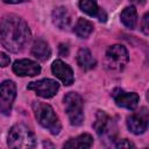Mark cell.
<instances>
[{
	"mask_svg": "<svg viewBox=\"0 0 149 149\" xmlns=\"http://www.w3.org/2000/svg\"><path fill=\"white\" fill-rule=\"evenodd\" d=\"M31 33L27 22L15 15H5L0 21V40L10 52H20L30 41Z\"/></svg>",
	"mask_w": 149,
	"mask_h": 149,
	"instance_id": "6da1fadb",
	"label": "cell"
},
{
	"mask_svg": "<svg viewBox=\"0 0 149 149\" xmlns=\"http://www.w3.org/2000/svg\"><path fill=\"white\" fill-rule=\"evenodd\" d=\"M31 107H33L35 118L37 119L38 123L42 127L48 129L52 135L59 134L62 129L61 121L56 115L54 108L49 104H45L42 101H34Z\"/></svg>",
	"mask_w": 149,
	"mask_h": 149,
	"instance_id": "7a4b0ae2",
	"label": "cell"
},
{
	"mask_svg": "<svg viewBox=\"0 0 149 149\" xmlns=\"http://www.w3.org/2000/svg\"><path fill=\"white\" fill-rule=\"evenodd\" d=\"M7 146L9 148H34L36 146V137L26 125L17 123L9 129Z\"/></svg>",
	"mask_w": 149,
	"mask_h": 149,
	"instance_id": "3957f363",
	"label": "cell"
},
{
	"mask_svg": "<svg viewBox=\"0 0 149 149\" xmlns=\"http://www.w3.org/2000/svg\"><path fill=\"white\" fill-rule=\"evenodd\" d=\"M129 61L127 49L121 44H114L108 47L105 54L106 69L112 72H120L125 69Z\"/></svg>",
	"mask_w": 149,
	"mask_h": 149,
	"instance_id": "277c9868",
	"label": "cell"
},
{
	"mask_svg": "<svg viewBox=\"0 0 149 149\" xmlns=\"http://www.w3.org/2000/svg\"><path fill=\"white\" fill-rule=\"evenodd\" d=\"M65 112L69 116L70 123L72 126L81 125L84 120V112H83V99L78 93L69 92L63 98Z\"/></svg>",
	"mask_w": 149,
	"mask_h": 149,
	"instance_id": "5b68a950",
	"label": "cell"
},
{
	"mask_svg": "<svg viewBox=\"0 0 149 149\" xmlns=\"http://www.w3.org/2000/svg\"><path fill=\"white\" fill-rule=\"evenodd\" d=\"M93 128L99 137L101 139H114L116 134V125L113 119L107 115L104 111H98L95 115V121L93 122Z\"/></svg>",
	"mask_w": 149,
	"mask_h": 149,
	"instance_id": "8992f818",
	"label": "cell"
},
{
	"mask_svg": "<svg viewBox=\"0 0 149 149\" xmlns=\"http://www.w3.org/2000/svg\"><path fill=\"white\" fill-rule=\"evenodd\" d=\"M16 97V85L13 80H5L0 84V112L9 115Z\"/></svg>",
	"mask_w": 149,
	"mask_h": 149,
	"instance_id": "52a82bcc",
	"label": "cell"
},
{
	"mask_svg": "<svg viewBox=\"0 0 149 149\" xmlns=\"http://www.w3.org/2000/svg\"><path fill=\"white\" fill-rule=\"evenodd\" d=\"M148 120H149V114L148 109L146 107H142L139 112H134L127 118V127L128 129L135 134L140 135L143 134L147 128H148Z\"/></svg>",
	"mask_w": 149,
	"mask_h": 149,
	"instance_id": "ba28073f",
	"label": "cell"
},
{
	"mask_svg": "<svg viewBox=\"0 0 149 149\" xmlns=\"http://www.w3.org/2000/svg\"><path fill=\"white\" fill-rule=\"evenodd\" d=\"M27 88L31 90V91H35L38 97L49 99V98H52L57 93V91L59 88V84L54 79L44 78V79H41V80H37V81L29 83Z\"/></svg>",
	"mask_w": 149,
	"mask_h": 149,
	"instance_id": "9c48e42d",
	"label": "cell"
},
{
	"mask_svg": "<svg viewBox=\"0 0 149 149\" xmlns=\"http://www.w3.org/2000/svg\"><path fill=\"white\" fill-rule=\"evenodd\" d=\"M112 98L114 99L115 104L119 107H123L127 109H135L137 107L140 97L135 92H126L122 88H114L111 93Z\"/></svg>",
	"mask_w": 149,
	"mask_h": 149,
	"instance_id": "30bf717a",
	"label": "cell"
},
{
	"mask_svg": "<svg viewBox=\"0 0 149 149\" xmlns=\"http://www.w3.org/2000/svg\"><path fill=\"white\" fill-rule=\"evenodd\" d=\"M13 72L21 77H24V76L34 77L41 72V66L36 62L28 58L17 59L13 64Z\"/></svg>",
	"mask_w": 149,
	"mask_h": 149,
	"instance_id": "8fae6325",
	"label": "cell"
},
{
	"mask_svg": "<svg viewBox=\"0 0 149 149\" xmlns=\"http://www.w3.org/2000/svg\"><path fill=\"white\" fill-rule=\"evenodd\" d=\"M51 71L52 73L66 86L71 85L74 80V77H73V71L72 69L66 64L64 63L63 61L61 59H56L54 61L52 65H51Z\"/></svg>",
	"mask_w": 149,
	"mask_h": 149,
	"instance_id": "7c38bea8",
	"label": "cell"
},
{
	"mask_svg": "<svg viewBox=\"0 0 149 149\" xmlns=\"http://www.w3.org/2000/svg\"><path fill=\"white\" fill-rule=\"evenodd\" d=\"M52 22L59 29H66L70 26L71 16L65 7H57L52 12Z\"/></svg>",
	"mask_w": 149,
	"mask_h": 149,
	"instance_id": "4fadbf2b",
	"label": "cell"
},
{
	"mask_svg": "<svg viewBox=\"0 0 149 149\" xmlns=\"http://www.w3.org/2000/svg\"><path fill=\"white\" fill-rule=\"evenodd\" d=\"M31 54L38 61L44 62V61L49 59V57L51 55V50H50L48 43L43 38H37V40H35V42L31 47Z\"/></svg>",
	"mask_w": 149,
	"mask_h": 149,
	"instance_id": "5bb4252c",
	"label": "cell"
},
{
	"mask_svg": "<svg viewBox=\"0 0 149 149\" xmlns=\"http://www.w3.org/2000/svg\"><path fill=\"white\" fill-rule=\"evenodd\" d=\"M77 63H78L79 68L83 69V70H85V71L92 70L95 66V64H97L95 59L93 58L91 51L87 48L79 49V51L77 54Z\"/></svg>",
	"mask_w": 149,
	"mask_h": 149,
	"instance_id": "9a60e30c",
	"label": "cell"
},
{
	"mask_svg": "<svg viewBox=\"0 0 149 149\" xmlns=\"http://www.w3.org/2000/svg\"><path fill=\"white\" fill-rule=\"evenodd\" d=\"M93 144V139L90 134H81L74 139H70L68 142L64 143V148H91Z\"/></svg>",
	"mask_w": 149,
	"mask_h": 149,
	"instance_id": "2e32d148",
	"label": "cell"
},
{
	"mask_svg": "<svg viewBox=\"0 0 149 149\" xmlns=\"http://www.w3.org/2000/svg\"><path fill=\"white\" fill-rule=\"evenodd\" d=\"M73 31L74 34L80 37V38H86L88 37L92 31H93V23L90 22L88 20L86 19H83V17H79L78 21L76 22L74 24V28H73Z\"/></svg>",
	"mask_w": 149,
	"mask_h": 149,
	"instance_id": "e0dca14e",
	"label": "cell"
},
{
	"mask_svg": "<svg viewBox=\"0 0 149 149\" xmlns=\"http://www.w3.org/2000/svg\"><path fill=\"white\" fill-rule=\"evenodd\" d=\"M121 22L129 29H133L137 22V12L134 6H128L126 7L120 15Z\"/></svg>",
	"mask_w": 149,
	"mask_h": 149,
	"instance_id": "ac0fdd59",
	"label": "cell"
},
{
	"mask_svg": "<svg viewBox=\"0 0 149 149\" xmlns=\"http://www.w3.org/2000/svg\"><path fill=\"white\" fill-rule=\"evenodd\" d=\"M79 8L90 16H97L99 12V7L97 3V0H80L79 1Z\"/></svg>",
	"mask_w": 149,
	"mask_h": 149,
	"instance_id": "d6986e66",
	"label": "cell"
},
{
	"mask_svg": "<svg viewBox=\"0 0 149 149\" xmlns=\"http://www.w3.org/2000/svg\"><path fill=\"white\" fill-rule=\"evenodd\" d=\"M115 147L116 148H134L135 146L132 142H129L128 140L123 139V140H119L118 142H115Z\"/></svg>",
	"mask_w": 149,
	"mask_h": 149,
	"instance_id": "ffe728a7",
	"label": "cell"
},
{
	"mask_svg": "<svg viewBox=\"0 0 149 149\" xmlns=\"http://www.w3.org/2000/svg\"><path fill=\"white\" fill-rule=\"evenodd\" d=\"M10 63V58L7 54L5 52H0V66L1 68H6L7 65H9Z\"/></svg>",
	"mask_w": 149,
	"mask_h": 149,
	"instance_id": "44dd1931",
	"label": "cell"
},
{
	"mask_svg": "<svg viewBox=\"0 0 149 149\" xmlns=\"http://www.w3.org/2000/svg\"><path fill=\"white\" fill-rule=\"evenodd\" d=\"M148 16H149L148 13H146L144 16H143V20H142V30H143V33H144L146 35L149 34V24H148L149 19H148Z\"/></svg>",
	"mask_w": 149,
	"mask_h": 149,
	"instance_id": "7402d4cb",
	"label": "cell"
},
{
	"mask_svg": "<svg viewBox=\"0 0 149 149\" xmlns=\"http://www.w3.org/2000/svg\"><path fill=\"white\" fill-rule=\"evenodd\" d=\"M58 49H59V55L61 56H68L69 55V47L66 45V44H64V43H61L59 44V47H58Z\"/></svg>",
	"mask_w": 149,
	"mask_h": 149,
	"instance_id": "603a6c76",
	"label": "cell"
},
{
	"mask_svg": "<svg viewBox=\"0 0 149 149\" xmlns=\"http://www.w3.org/2000/svg\"><path fill=\"white\" fill-rule=\"evenodd\" d=\"M95 17H98V19H99V21L105 22V21H106V19H107V15H106L105 10L99 9V12H98V14H97V16H95Z\"/></svg>",
	"mask_w": 149,
	"mask_h": 149,
	"instance_id": "cb8c5ba5",
	"label": "cell"
},
{
	"mask_svg": "<svg viewBox=\"0 0 149 149\" xmlns=\"http://www.w3.org/2000/svg\"><path fill=\"white\" fill-rule=\"evenodd\" d=\"M2 1L6 3H19V2H22L24 0H2Z\"/></svg>",
	"mask_w": 149,
	"mask_h": 149,
	"instance_id": "d4e9b609",
	"label": "cell"
},
{
	"mask_svg": "<svg viewBox=\"0 0 149 149\" xmlns=\"http://www.w3.org/2000/svg\"><path fill=\"white\" fill-rule=\"evenodd\" d=\"M133 2H135V3H144V0H132Z\"/></svg>",
	"mask_w": 149,
	"mask_h": 149,
	"instance_id": "484cf974",
	"label": "cell"
},
{
	"mask_svg": "<svg viewBox=\"0 0 149 149\" xmlns=\"http://www.w3.org/2000/svg\"><path fill=\"white\" fill-rule=\"evenodd\" d=\"M43 146H44V147H54V144H51V143H47V142H44Z\"/></svg>",
	"mask_w": 149,
	"mask_h": 149,
	"instance_id": "4316f807",
	"label": "cell"
}]
</instances>
